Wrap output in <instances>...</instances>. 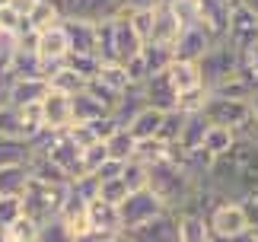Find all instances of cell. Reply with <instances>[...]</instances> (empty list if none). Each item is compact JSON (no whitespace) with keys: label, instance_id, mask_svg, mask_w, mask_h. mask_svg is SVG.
Here are the masks:
<instances>
[{"label":"cell","instance_id":"obj_1","mask_svg":"<svg viewBox=\"0 0 258 242\" xmlns=\"http://www.w3.org/2000/svg\"><path fill=\"white\" fill-rule=\"evenodd\" d=\"M96 32H99L96 54H99L102 64H121V67H127L137 54L144 51V42H141V35L134 32L127 13H118L115 19H108V23H99Z\"/></svg>","mask_w":258,"mask_h":242},{"label":"cell","instance_id":"obj_2","mask_svg":"<svg viewBox=\"0 0 258 242\" xmlns=\"http://www.w3.org/2000/svg\"><path fill=\"white\" fill-rule=\"evenodd\" d=\"M67 188L71 185H51V182H42V178L29 175L23 195H19V201H23V214L29 220H35L38 226L51 223V220L61 217V207L67 201Z\"/></svg>","mask_w":258,"mask_h":242},{"label":"cell","instance_id":"obj_3","mask_svg":"<svg viewBox=\"0 0 258 242\" xmlns=\"http://www.w3.org/2000/svg\"><path fill=\"white\" fill-rule=\"evenodd\" d=\"M198 74H201V86L207 93H214L217 86H223V83L239 77V54L226 42H217L211 51L198 60Z\"/></svg>","mask_w":258,"mask_h":242},{"label":"cell","instance_id":"obj_4","mask_svg":"<svg viewBox=\"0 0 258 242\" xmlns=\"http://www.w3.org/2000/svg\"><path fill=\"white\" fill-rule=\"evenodd\" d=\"M201 115L207 118V125H211V128H230V131L239 134V131L252 121V108H249V102H242V99L207 96Z\"/></svg>","mask_w":258,"mask_h":242},{"label":"cell","instance_id":"obj_5","mask_svg":"<svg viewBox=\"0 0 258 242\" xmlns=\"http://www.w3.org/2000/svg\"><path fill=\"white\" fill-rule=\"evenodd\" d=\"M207 226H211L214 236H220L223 242H230L236 236H242L245 229L252 226L249 214L239 201H217V204L207 210Z\"/></svg>","mask_w":258,"mask_h":242},{"label":"cell","instance_id":"obj_6","mask_svg":"<svg viewBox=\"0 0 258 242\" xmlns=\"http://www.w3.org/2000/svg\"><path fill=\"white\" fill-rule=\"evenodd\" d=\"M163 201L153 195L150 188L144 191H134V195H127L121 204H118V217H121V233H127V229H137L144 223H150L153 217L163 214Z\"/></svg>","mask_w":258,"mask_h":242},{"label":"cell","instance_id":"obj_7","mask_svg":"<svg viewBox=\"0 0 258 242\" xmlns=\"http://www.w3.org/2000/svg\"><path fill=\"white\" fill-rule=\"evenodd\" d=\"M223 42L230 45L236 54L252 51V48L258 45V16L249 13L242 4L233 7V13H230V29H226V38H223Z\"/></svg>","mask_w":258,"mask_h":242},{"label":"cell","instance_id":"obj_8","mask_svg":"<svg viewBox=\"0 0 258 242\" xmlns=\"http://www.w3.org/2000/svg\"><path fill=\"white\" fill-rule=\"evenodd\" d=\"M121 236H124V242H178V214L163 210L150 223H144L137 229H127Z\"/></svg>","mask_w":258,"mask_h":242},{"label":"cell","instance_id":"obj_9","mask_svg":"<svg viewBox=\"0 0 258 242\" xmlns=\"http://www.w3.org/2000/svg\"><path fill=\"white\" fill-rule=\"evenodd\" d=\"M230 13H233V7H226L223 0H195V19L201 29H207V35L214 42H223L226 38Z\"/></svg>","mask_w":258,"mask_h":242},{"label":"cell","instance_id":"obj_10","mask_svg":"<svg viewBox=\"0 0 258 242\" xmlns=\"http://www.w3.org/2000/svg\"><path fill=\"white\" fill-rule=\"evenodd\" d=\"M217 42L211 35H207V29H201V26H182V32H178V38H175V45H172V57L175 60H191V64H198L207 51H211Z\"/></svg>","mask_w":258,"mask_h":242},{"label":"cell","instance_id":"obj_11","mask_svg":"<svg viewBox=\"0 0 258 242\" xmlns=\"http://www.w3.org/2000/svg\"><path fill=\"white\" fill-rule=\"evenodd\" d=\"M137 96H141L144 105L156 108V112H172V108L178 105V93L172 89L169 83V74H153L147 77L141 86H137Z\"/></svg>","mask_w":258,"mask_h":242},{"label":"cell","instance_id":"obj_12","mask_svg":"<svg viewBox=\"0 0 258 242\" xmlns=\"http://www.w3.org/2000/svg\"><path fill=\"white\" fill-rule=\"evenodd\" d=\"M42 125L48 134H64L67 128L74 125V115H71V96H61L48 86V96L42 99Z\"/></svg>","mask_w":258,"mask_h":242},{"label":"cell","instance_id":"obj_13","mask_svg":"<svg viewBox=\"0 0 258 242\" xmlns=\"http://www.w3.org/2000/svg\"><path fill=\"white\" fill-rule=\"evenodd\" d=\"M86 217H89V233H96L102 239H118L121 236V217H118L115 204H105V201L93 198L89 207H86Z\"/></svg>","mask_w":258,"mask_h":242},{"label":"cell","instance_id":"obj_14","mask_svg":"<svg viewBox=\"0 0 258 242\" xmlns=\"http://www.w3.org/2000/svg\"><path fill=\"white\" fill-rule=\"evenodd\" d=\"M45 96H48V80H10V86H7V105L10 108L38 105Z\"/></svg>","mask_w":258,"mask_h":242},{"label":"cell","instance_id":"obj_15","mask_svg":"<svg viewBox=\"0 0 258 242\" xmlns=\"http://www.w3.org/2000/svg\"><path fill=\"white\" fill-rule=\"evenodd\" d=\"M64 32H67V42H71V54H96V42H99V32H96V23H86V19H64Z\"/></svg>","mask_w":258,"mask_h":242},{"label":"cell","instance_id":"obj_16","mask_svg":"<svg viewBox=\"0 0 258 242\" xmlns=\"http://www.w3.org/2000/svg\"><path fill=\"white\" fill-rule=\"evenodd\" d=\"M178 32H182L178 16L172 13L169 4H163V7L153 13V32H150V42H147V45H166V48H172L175 38H178Z\"/></svg>","mask_w":258,"mask_h":242},{"label":"cell","instance_id":"obj_17","mask_svg":"<svg viewBox=\"0 0 258 242\" xmlns=\"http://www.w3.org/2000/svg\"><path fill=\"white\" fill-rule=\"evenodd\" d=\"M207 131H211V125H207V118H204L201 112L185 115V128H182V137H178L175 147L182 150V153H195V150H201Z\"/></svg>","mask_w":258,"mask_h":242},{"label":"cell","instance_id":"obj_18","mask_svg":"<svg viewBox=\"0 0 258 242\" xmlns=\"http://www.w3.org/2000/svg\"><path fill=\"white\" fill-rule=\"evenodd\" d=\"M166 74H169V83L178 96L191 93V89H201V74H198V64H191V60H172Z\"/></svg>","mask_w":258,"mask_h":242},{"label":"cell","instance_id":"obj_19","mask_svg":"<svg viewBox=\"0 0 258 242\" xmlns=\"http://www.w3.org/2000/svg\"><path fill=\"white\" fill-rule=\"evenodd\" d=\"M29 159H32V144H29V140L0 134V169H7V166H29Z\"/></svg>","mask_w":258,"mask_h":242},{"label":"cell","instance_id":"obj_20","mask_svg":"<svg viewBox=\"0 0 258 242\" xmlns=\"http://www.w3.org/2000/svg\"><path fill=\"white\" fill-rule=\"evenodd\" d=\"M71 115H74V125H93V121H99V118H108V108L99 105L96 99L83 89V93L71 96Z\"/></svg>","mask_w":258,"mask_h":242},{"label":"cell","instance_id":"obj_21","mask_svg":"<svg viewBox=\"0 0 258 242\" xmlns=\"http://www.w3.org/2000/svg\"><path fill=\"white\" fill-rule=\"evenodd\" d=\"M160 125H163V112H156V108L144 105L141 112L131 118L127 131H131V137L137 140V144H141V140H153L156 134H160Z\"/></svg>","mask_w":258,"mask_h":242},{"label":"cell","instance_id":"obj_22","mask_svg":"<svg viewBox=\"0 0 258 242\" xmlns=\"http://www.w3.org/2000/svg\"><path fill=\"white\" fill-rule=\"evenodd\" d=\"M172 159V147L169 144H163V140H141L134 150V163H141V166H160V163H169Z\"/></svg>","mask_w":258,"mask_h":242},{"label":"cell","instance_id":"obj_23","mask_svg":"<svg viewBox=\"0 0 258 242\" xmlns=\"http://www.w3.org/2000/svg\"><path fill=\"white\" fill-rule=\"evenodd\" d=\"M211 226L201 214H178V242H207Z\"/></svg>","mask_w":258,"mask_h":242},{"label":"cell","instance_id":"obj_24","mask_svg":"<svg viewBox=\"0 0 258 242\" xmlns=\"http://www.w3.org/2000/svg\"><path fill=\"white\" fill-rule=\"evenodd\" d=\"M96 83L105 86V89H112V93H118V96H124V93H131V89H134L131 77H127V70L121 64H102V67H99Z\"/></svg>","mask_w":258,"mask_h":242},{"label":"cell","instance_id":"obj_25","mask_svg":"<svg viewBox=\"0 0 258 242\" xmlns=\"http://www.w3.org/2000/svg\"><path fill=\"white\" fill-rule=\"evenodd\" d=\"M29 175L42 178V182H51V185H71V175H67L64 169H57L51 159L42 156V153H32V159H29Z\"/></svg>","mask_w":258,"mask_h":242},{"label":"cell","instance_id":"obj_26","mask_svg":"<svg viewBox=\"0 0 258 242\" xmlns=\"http://www.w3.org/2000/svg\"><path fill=\"white\" fill-rule=\"evenodd\" d=\"M172 48H166V45H144V51H141V64H144V74L147 77H153V74H166L172 64Z\"/></svg>","mask_w":258,"mask_h":242},{"label":"cell","instance_id":"obj_27","mask_svg":"<svg viewBox=\"0 0 258 242\" xmlns=\"http://www.w3.org/2000/svg\"><path fill=\"white\" fill-rule=\"evenodd\" d=\"M105 150H108V159H115V163H131L134 150H137V140L131 137L127 128H118L115 134L105 140Z\"/></svg>","mask_w":258,"mask_h":242},{"label":"cell","instance_id":"obj_28","mask_svg":"<svg viewBox=\"0 0 258 242\" xmlns=\"http://www.w3.org/2000/svg\"><path fill=\"white\" fill-rule=\"evenodd\" d=\"M233 144H236V131H230V128H211L207 137H204V144H201V150L211 159H220V156H226L233 150Z\"/></svg>","mask_w":258,"mask_h":242},{"label":"cell","instance_id":"obj_29","mask_svg":"<svg viewBox=\"0 0 258 242\" xmlns=\"http://www.w3.org/2000/svg\"><path fill=\"white\" fill-rule=\"evenodd\" d=\"M29 182V166H7L0 169V198H19Z\"/></svg>","mask_w":258,"mask_h":242},{"label":"cell","instance_id":"obj_30","mask_svg":"<svg viewBox=\"0 0 258 242\" xmlns=\"http://www.w3.org/2000/svg\"><path fill=\"white\" fill-rule=\"evenodd\" d=\"M48 86H51L54 93H61V96H77V93H83V89H86V80L77 77L74 70L67 67V60H64V67L57 70V74L48 77Z\"/></svg>","mask_w":258,"mask_h":242},{"label":"cell","instance_id":"obj_31","mask_svg":"<svg viewBox=\"0 0 258 242\" xmlns=\"http://www.w3.org/2000/svg\"><path fill=\"white\" fill-rule=\"evenodd\" d=\"M38 229H42V226L23 214V217H16L13 223L0 233V239H4V242H35L38 239Z\"/></svg>","mask_w":258,"mask_h":242},{"label":"cell","instance_id":"obj_32","mask_svg":"<svg viewBox=\"0 0 258 242\" xmlns=\"http://www.w3.org/2000/svg\"><path fill=\"white\" fill-rule=\"evenodd\" d=\"M29 29H35V32H42V29H48V26H57L61 23V13H57V7L51 4V0H38L35 4V10L29 13Z\"/></svg>","mask_w":258,"mask_h":242},{"label":"cell","instance_id":"obj_33","mask_svg":"<svg viewBox=\"0 0 258 242\" xmlns=\"http://www.w3.org/2000/svg\"><path fill=\"white\" fill-rule=\"evenodd\" d=\"M182 128H185V115L178 112V108H172V112H163V125H160V134H156V140H163V144L175 147L178 137H182Z\"/></svg>","mask_w":258,"mask_h":242},{"label":"cell","instance_id":"obj_34","mask_svg":"<svg viewBox=\"0 0 258 242\" xmlns=\"http://www.w3.org/2000/svg\"><path fill=\"white\" fill-rule=\"evenodd\" d=\"M67 67H71L77 77H83L86 83H93V80L99 77V67H102V60L93 57V54H71V57H67Z\"/></svg>","mask_w":258,"mask_h":242},{"label":"cell","instance_id":"obj_35","mask_svg":"<svg viewBox=\"0 0 258 242\" xmlns=\"http://www.w3.org/2000/svg\"><path fill=\"white\" fill-rule=\"evenodd\" d=\"M108 159V150L105 144H93V147H86L80 150V175H93L99 166H102Z\"/></svg>","mask_w":258,"mask_h":242},{"label":"cell","instance_id":"obj_36","mask_svg":"<svg viewBox=\"0 0 258 242\" xmlns=\"http://www.w3.org/2000/svg\"><path fill=\"white\" fill-rule=\"evenodd\" d=\"M121 182H124V188H127V195H134V191H144L147 188V166L141 163H124L121 169Z\"/></svg>","mask_w":258,"mask_h":242},{"label":"cell","instance_id":"obj_37","mask_svg":"<svg viewBox=\"0 0 258 242\" xmlns=\"http://www.w3.org/2000/svg\"><path fill=\"white\" fill-rule=\"evenodd\" d=\"M99 201H105V204H121V201L127 198V188H124V182L121 178H112V182H102L99 185V195H96Z\"/></svg>","mask_w":258,"mask_h":242},{"label":"cell","instance_id":"obj_38","mask_svg":"<svg viewBox=\"0 0 258 242\" xmlns=\"http://www.w3.org/2000/svg\"><path fill=\"white\" fill-rule=\"evenodd\" d=\"M204 102H207V89L201 86V89H191V93H182L178 96V112L182 115H195V112H201L204 108Z\"/></svg>","mask_w":258,"mask_h":242},{"label":"cell","instance_id":"obj_39","mask_svg":"<svg viewBox=\"0 0 258 242\" xmlns=\"http://www.w3.org/2000/svg\"><path fill=\"white\" fill-rule=\"evenodd\" d=\"M35 242H77V239L67 233V226L61 223V220H51V223H45L42 229H38Z\"/></svg>","mask_w":258,"mask_h":242},{"label":"cell","instance_id":"obj_40","mask_svg":"<svg viewBox=\"0 0 258 242\" xmlns=\"http://www.w3.org/2000/svg\"><path fill=\"white\" fill-rule=\"evenodd\" d=\"M16 217H23V201L19 198H0V233H4Z\"/></svg>","mask_w":258,"mask_h":242},{"label":"cell","instance_id":"obj_41","mask_svg":"<svg viewBox=\"0 0 258 242\" xmlns=\"http://www.w3.org/2000/svg\"><path fill=\"white\" fill-rule=\"evenodd\" d=\"M67 137L74 140L77 150H86V147H93V144H102V140H96V134H93V128H89V125H71V128H67Z\"/></svg>","mask_w":258,"mask_h":242},{"label":"cell","instance_id":"obj_42","mask_svg":"<svg viewBox=\"0 0 258 242\" xmlns=\"http://www.w3.org/2000/svg\"><path fill=\"white\" fill-rule=\"evenodd\" d=\"M166 0H121V13L134 16V13H156Z\"/></svg>","mask_w":258,"mask_h":242},{"label":"cell","instance_id":"obj_43","mask_svg":"<svg viewBox=\"0 0 258 242\" xmlns=\"http://www.w3.org/2000/svg\"><path fill=\"white\" fill-rule=\"evenodd\" d=\"M127 19H131L134 32L141 35V42H144V45L150 42V32H153V13H134V16H127Z\"/></svg>","mask_w":258,"mask_h":242},{"label":"cell","instance_id":"obj_44","mask_svg":"<svg viewBox=\"0 0 258 242\" xmlns=\"http://www.w3.org/2000/svg\"><path fill=\"white\" fill-rule=\"evenodd\" d=\"M121 169H124V163H115V159H105L102 166L93 172V178L102 185V182H112V178H121Z\"/></svg>","mask_w":258,"mask_h":242},{"label":"cell","instance_id":"obj_45","mask_svg":"<svg viewBox=\"0 0 258 242\" xmlns=\"http://www.w3.org/2000/svg\"><path fill=\"white\" fill-rule=\"evenodd\" d=\"M0 134L4 137H19V125H16V112L10 105L0 108Z\"/></svg>","mask_w":258,"mask_h":242},{"label":"cell","instance_id":"obj_46","mask_svg":"<svg viewBox=\"0 0 258 242\" xmlns=\"http://www.w3.org/2000/svg\"><path fill=\"white\" fill-rule=\"evenodd\" d=\"M89 128H93L96 140H102V144H105V140H108V137H112L115 131H118V125H115V118H112V115H108V118H99V121H93Z\"/></svg>","mask_w":258,"mask_h":242},{"label":"cell","instance_id":"obj_47","mask_svg":"<svg viewBox=\"0 0 258 242\" xmlns=\"http://www.w3.org/2000/svg\"><path fill=\"white\" fill-rule=\"evenodd\" d=\"M35 4L38 0H7V10H13L19 19H29V13L35 10Z\"/></svg>","mask_w":258,"mask_h":242},{"label":"cell","instance_id":"obj_48","mask_svg":"<svg viewBox=\"0 0 258 242\" xmlns=\"http://www.w3.org/2000/svg\"><path fill=\"white\" fill-rule=\"evenodd\" d=\"M249 108H252V125H255V131H258V89H255L252 99H249Z\"/></svg>","mask_w":258,"mask_h":242},{"label":"cell","instance_id":"obj_49","mask_svg":"<svg viewBox=\"0 0 258 242\" xmlns=\"http://www.w3.org/2000/svg\"><path fill=\"white\" fill-rule=\"evenodd\" d=\"M7 86H10V80H0V108L7 105Z\"/></svg>","mask_w":258,"mask_h":242},{"label":"cell","instance_id":"obj_50","mask_svg":"<svg viewBox=\"0 0 258 242\" xmlns=\"http://www.w3.org/2000/svg\"><path fill=\"white\" fill-rule=\"evenodd\" d=\"M242 7L249 10V13H255V16H258V0H242Z\"/></svg>","mask_w":258,"mask_h":242},{"label":"cell","instance_id":"obj_51","mask_svg":"<svg viewBox=\"0 0 258 242\" xmlns=\"http://www.w3.org/2000/svg\"><path fill=\"white\" fill-rule=\"evenodd\" d=\"M223 4H226V7H239L242 0H223Z\"/></svg>","mask_w":258,"mask_h":242},{"label":"cell","instance_id":"obj_52","mask_svg":"<svg viewBox=\"0 0 258 242\" xmlns=\"http://www.w3.org/2000/svg\"><path fill=\"white\" fill-rule=\"evenodd\" d=\"M108 242H124V236H118V239H108Z\"/></svg>","mask_w":258,"mask_h":242}]
</instances>
